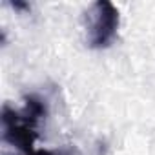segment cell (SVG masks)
I'll use <instances>...</instances> for the list:
<instances>
[{
  "label": "cell",
  "mask_w": 155,
  "mask_h": 155,
  "mask_svg": "<svg viewBox=\"0 0 155 155\" xmlns=\"http://www.w3.org/2000/svg\"><path fill=\"white\" fill-rule=\"evenodd\" d=\"M46 115V102L37 97H26L22 110H15L9 104L2 106V137L8 144L18 148L22 153H31L38 135V124Z\"/></svg>",
  "instance_id": "1"
},
{
  "label": "cell",
  "mask_w": 155,
  "mask_h": 155,
  "mask_svg": "<svg viewBox=\"0 0 155 155\" xmlns=\"http://www.w3.org/2000/svg\"><path fill=\"white\" fill-rule=\"evenodd\" d=\"M119 29V9L108 2L99 0L88 11V44L93 49L108 48Z\"/></svg>",
  "instance_id": "2"
},
{
  "label": "cell",
  "mask_w": 155,
  "mask_h": 155,
  "mask_svg": "<svg viewBox=\"0 0 155 155\" xmlns=\"http://www.w3.org/2000/svg\"><path fill=\"white\" fill-rule=\"evenodd\" d=\"M22 155H57V151H49V150H35L31 153H22Z\"/></svg>",
  "instance_id": "3"
},
{
  "label": "cell",
  "mask_w": 155,
  "mask_h": 155,
  "mask_svg": "<svg viewBox=\"0 0 155 155\" xmlns=\"http://www.w3.org/2000/svg\"><path fill=\"white\" fill-rule=\"evenodd\" d=\"M57 155H79L75 150H62V151H57Z\"/></svg>",
  "instance_id": "4"
}]
</instances>
